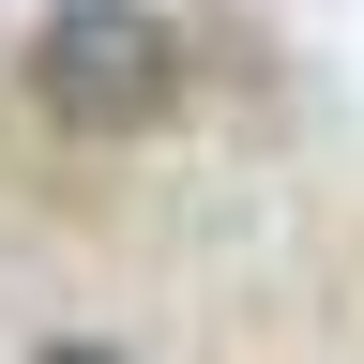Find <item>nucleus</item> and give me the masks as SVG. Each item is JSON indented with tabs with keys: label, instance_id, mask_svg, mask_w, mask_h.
Masks as SVG:
<instances>
[{
	"label": "nucleus",
	"instance_id": "1",
	"mask_svg": "<svg viewBox=\"0 0 364 364\" xmlns=\"http://www.w3.org/2000/svg\"><path fill=\"white\" fill-rule=\"evenodd\" d=\"M182 76H198V46H182V16H152V0H46L31 46H16L31 122L76 136V152H122V136L182 122Z\"/></svg>",
	"mask_w": 364,
	"mask_h": 364
},
{
	"label": "nucleus",
	"instance_id": "2",
	"mask_svg": "<svg viewBox=\"0 0 364 364\" xmlns=\"http://www.w3.org/2000/svg\"><path fill=\"white\" fill-rule=\"evenodd\" d=\"M31 364H122V349H107V334H46Z\"/></svg>",
	"mask_w": 364,
	"mask_h": 364
}]
</instances>
